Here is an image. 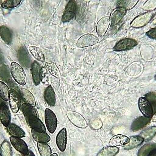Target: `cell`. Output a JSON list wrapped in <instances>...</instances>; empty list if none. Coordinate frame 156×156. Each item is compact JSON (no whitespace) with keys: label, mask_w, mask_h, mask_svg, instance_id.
<instances>
[{"label":"cell","mask_w":156,"mask_h":156,"mask_svg":"<svg viewBox=\"0 0 156 156\" xmlns=\"http://www.w3.org/2000/svg\"><path fill=\"white\" fill-rule=\"evenodd\" d=\"M11 74L16 82L21 85L27 83V76L23 68L18 63L12 62L11 63Z\"/></svg>","instance_id":"cell-1"},{"label":"cell","mask_w":156,"mask_h":156,"mask_svg":"<svg viewBox=\"0 0 156 156\" xmlns=\"http://www.w3.org/2000/svg\"><path fill=\"white\" fill-rule=\"evenodd\" d=\"M45 121L47 126V130L51 134L55 132L57 125L58 120L56 115L52 110L49 109H46L45 110Z\"/></svg>","instance_id":"cell-2"},{"label":"cell","mask_w":156,"mask_h":156,"mask_svg":"<svg viewBox=\"0 0 156 156\" xmlns=\"http://www.w3.org/2000/svg\"><path fill=\"white\" fill-rule=\"evenodd\" d=\"M66 116L70 122L75 126L81 129L87 127V123L85 119L78 112L68 110L66 112Z\"/></svg>","instance_id":"cell-3"},{"label":"cell","mask_w":156,"mask_h":156,"mask_svg":"<svg viewBox=\"0 0 156 156\" xmlns=\"http://www.w3.org/2000/svg\"><path fill=\"white\" fill-rule=\"evenodd\" d=\"M20 94L14 89L10 90L9 96V102L11 110L14 113H16L22 106L21 98Z\"/></svg>","instance_id":"cell-4"},{"label":"cell","mask_w":156,"mask_h":156,"mask_svg":"<svg viewBox=\"0 0 156 156\" xmlns=\"http://www.w3.org/2000/svg\"><path fill=\"white\" fill-rule=\"evenodd\" d=\"M76 11L77 5L76 2L75 1H69L66 6L62 17L63 23L69 22L72 20L76 16Z\"/></svg>","instance_id":"cell-5"},{"label":"cell","mask_w":156,"mask_h":156,"mask_svg":"<svg viewBox=\"0 0 156 156\" xmlns=\"http://www.w3.org/2000/svg\"><path fill=\"white\" fill-rule=\"evenodd\" d=\"M99 41V39L95 35L87 34L82 35L79 38L76 42V46L79 48L90 47L96 44Z\"/></svg>","instance_id":"cell-6"},{"label":"cell","mask_w":156,"mask_h":156,"mask_svg":"<svg viewBox=\"0 0 156 156\" xmlns=\"http://www.w3.org/2000/svg\"><path fill=\"white\" fill-rule=\"evenodd\" d=\"M137 45V42L131 38H125L119 41L113 48V50L116 51H122L130 50Z\"/></svg>","instance_id":"cell-7"},{"label":"cell","mask_w":156,"mask_h":156,"mask_svg":"<svg viewBox=\"0 0 156 156\" xmlns=\"http://www.w3.org/2000/svg\"><path fill=\"white\" fill-rule=\"evenodd\" d=\"M9 140L14 148L17 151L21 153L23 155L26 154L28 153L30 150L28 148V145L22 139L18 137H10Z\"/></svg>","instance_id":"cell-8"},{"label":"cell","mask_w":156,"mask_h":156,"mask_svg":"<svg viewBox=\"0 0 156 156\" xmlns=\"http://www.w3.org/2000/svg\"><path fill=\"white\" fill-rule=\"evenodd\" d=\"M11 112L7 104L3 101L0 105V121L2 125L7 127L11 123Z\"/></svg>","instance_id":"cell-9"},{"label":"cell","mask_w":156,"mask_h":156,"mask_svg":"<svg viewBox=\"0 0 156 156\" xmlns=\"http://www.w3.org/2000/svg\"><path fill=\"white\" fill-rule=\"evenodd\" d=\"M17 56L20 63L23 67L28 68L31 66V59L28 54L27 48L25 47H21L18 51Z\"/></svg>","instance_id":"cell-10"},{"label":"cell","mask_w":156,"mask_h":156,"mask_svg":"<svg viewBox=\"0 0 156 156\" xmlns=\"http://www.w3.org/2000/svg\"><path fill=\"white\" fill-rule=\"evenodd\" d=\"M139 108L145 117L151 118L153 115V108L150 103L145 98H140L139 100Z\"/></svg>","instance_id":"cell-11"},{"label":"cell","mask_w":156,"mask_h":156,"mask_svg":"<svg viewBox=\"0 0 156 156\" xmlns=\"http://www.w3.org/2000/svg\"><path fill=\"white\" fill-rule=\"evenodd\" d=\"M56 144L61 151H65L67 145V131L66 128H63L58 133L56 137Z\"/></svg>","instance_id":"cell-12"},{"label":"cell","mask_w":156,"mask_h":156,"mask_svg":"<svg viewBox=\"0 0 156 156\" xmlns=\"http://www.w3.org/2000/svg\"><path fill=\"white\" fill-rule=\"evenodd\" d=\"M26 120L32 130L38 132H46V127L39 117H32Z\"/></svg>","instance_id":"cell-13"},{"label":"cell","mask_w":156,"mask_h":156,"mask_svg":"<svg viewBox=\"0 0 156 156\" xmlns=\"http://www.w3.org/2000/svg\"><path fill=\"white\" fill-rule=\"evenodd\" d=\"M126 12V10L123 8H117L114 9L109 16L111 27L116 25L125 16Z\"/></svg>","instance_id":"cell-14"},{"label":"cell","mask_w":156,"mask_h":156,"mask_svg":"<svg viewBox=\"0 0 156 156\" xmlns=\"http://www.w3.org/2000/svg\"><path fill=\"white\" fill-rule=\"evenodd\" d=\"M110 21L109 16H105L100 20L96 27V31L99 36H103L109 27Z\"/></svg>","instance_id":"cell-15"},{"label":"cell","mask_w":156,"mask_h":156,"mask_svg":"<svg viewBox=\"0 0 156 156\" xmlns=\"http://www.w3.org/2000/svg\"><path fill=\"white\" fill-rule=\"evenodd\" d=\"M151 17H152L151 13L150 12L144 13L141 16L136 17L131 23V25L134 27H141L144 26L148 21H150Z\"/></svg>","instance_id":"cell-16"},{"label":"cell","mask_w":156,"mask_h":156,"mask_svg":"<svg viewBox=\"0 0 156 156\" xmlns=\"http://www.w3.org/2000/svg\"><path fill=\"white\" fill-rule=\"evenodd\" d=\"M150 120V118L145 116H140L137 117L133 121L131 126V129L133 131H137L140 130L141 129L144 128L146 125H148Z\"/></svg>","instance_id":"cell-17"},{"label":"cell","mask_w":156,"mask_h":156,"mask_svg":"<svg viewBox=\"0 0 156 156\" xmlns=\"http://www.w3.org/2000/svg\"><path fill=\"white\" fill-rule=\"evenodd\" d=\"M7 130L11 137L23 138L25 136V133L23 130L14 123H11L9 124L7 127Z\"/></svg>","instance_id":"cell-18"},{"label":"cell","mask_w":156,"mask_h":156,"mask_svg":"<svg viewBox=\"0 0 156 156\" xmlns=\"http://www.w3.org/2000/svg\"><path fill=\"white\" fill-rule=\"evenodd\" d=\"M0 78L4 81L8 83L10 86H12L13 81L11 78V70H9L8 66L5 63L0 65Z\"/></svg>","instance_id":"cell-19"},{"label":"cell","mask_w":156,"mask_h":156,"mask_svg":"<svg viewBox=\"0 0 156 156\" xmlns=\"http://www.w3.org/2000/svg\"><path fill=\"white\" fill-rule=\"evenodd\" d=\"M20 94L22 99L25 103L28 104L33 107L36 106L37 103L35 99L34 95L29 90L24 88H21L20 90Z\"/></svg>","instance_id":"cell-20"},{"label":"cell","mask_w":156,"mask_h":156,"mask_svg":"<svg viewBox=\"0 0 156 156\" xmlns=\"http://www.w3.org/2000/svg\"><path fill=\"white\" fill-rule=\"evenodd\" d=\"M31 74L32 78L33 80V82L35 85L37 86L39 85L41 82L40 73L41 68L40 66L39 63L37 61H34L31 65Z\"/></svg>","instance_id":"cell-21"},{"label":"cell","mask_w":156,"mask_h":156,"mask_svg":"<svg viewBox=\"0 0 156 156\" xmlns=\"http://www.w3.org/2000/svg\"><path fill=\"white\" fill-rule=\"evenodd\" d=\"M129 141V138L123 134H117L113 136L109 141L110 146L118 147L125 146Z\"/></svg>","instance_id":"cell-22"},{"label":"cell","mask_w":156,"mask_h":156,"mask_svg":"<svg viewBox=\"0 0 156 156\" xmlns=\"http://www.w3.org/2000/svg\"><path fill=\"white\" fill-rule=\"evenodd\" d=\"M44 99L49 106H55L56 103V95L54 89L51 85L47 86L44 92Z\"/></svg>","instance_id":"cell-23"},{"label":"cell","mask_w":156,"mask_h":156,"mask_svg":"<svg viewBox=\"0 0 156 156\" xmlns=\"http://www.w3.org/2000/svg\"><path fill=\"white\" fill-rule=\"evenodd\" d=\"M21 109L26 120L32 117H38V112L34 108V107L28 104L23 103L22 105Z\"/></svg>","instance_id":"cell-24"},{"label":"cell","mask_w":156,"mask_h":156,"mask_svg":"<svg viewBox=\"0 0 156 156\" xmlns=\"http://www.w3.org/2000/svg\"><path fill=\"white\" fill-rule=\"evenodd\" d=\"M143 139L139 136H134L129 138V141L127 144L123 146L124 149L126 150H129L133 148L139 147L143 143Z\"/></svg>","instance_id":"cell-25"},{"label":"cell","mask_w":156,"mask_h":156,"mask_svg":"<svg viewBox=\"0 0 156 156\" xmlns=\"http://www.w3.org/2000/svg\"><path fill=\"white\" fill-rule=\"evenodd\" d=\"M31 134L33 139L37 143H47L51 140L50 136L46 132H38L32 129Z\"/></svg>","instance_id":"cell-26"},{"label":"cell","mask_w":156,"mask_h":156,"mask_svg":"<svg viewBox=\"0 0 156 156\" xmlns=\"http://www.w3.org/2000/svg\"><path fill=\"white\" fill-rule=\"evenodd\" d=\"M0 37L7 45H10L12 40V35L10 30L6 26L0 27Z\"/></svg>","instance_id":"cell-27"},{"label":"cell","mask_w":156,"mask_h":156,"mask_svg":"<svg viewBox=\"0 0 156 156\" xmlns=\"http://www.w3.org/2000/svg\"><path fill=\"white\" fill-rule=\"evenodd\" d=\"M156 134V126H151L144 129L139 135L144 141H147L153 139Z\"/></svg>","instance_id":"cell-28"},{"label":"cell","mask_w":156,"mask_h":156,"mask_svg":"<svg viewBox=\"0 0 156 156\" xmlns=\"http://www.w3.org/2000/svg\"><path fill=\"white\" fill-rule=\"evenodd\" d=\"M119 152V148L113 146H107L101 149L96 156H115Z\"/></svg>","instance_id":"cell-29"},{"label":"cell","mask_w":156,"mask_h":156,"mask_svg":"<svg viewBox=\"0 0 156 156\" xmlns=\"http://www.w3.org/2000/svg\"><path fill=\"white\" fill-rule=\"evenodd\" d=\"M30 51L32 56L40 62L45 61V56L42 51L37 47L31 46L29 48Z\"/></svg>","instance_id":"cell-30"},{"label":"cell","mask_w":156,"mask_h":156,"mask_svg":"<svg viewBox=\"0 0 156 156\" xmlns=\"http://www.w3.org/2000/svg\"><path fill=\"white\" fill-rule=\"evenodd\" d=\"M37 146L41 156H52V149L48 143H38Z\"/></svg>","instance_id":"cell-31"},{"label":"cell","mask_w":156,"mask_h":156,"mask_svg":"<svg viewBox=\"0 0 156 156\" xmlns=\"http://www.w3.org/2000/svg\"><path fill=\"white\" fill-rule=\"evenodd\" d=\"M46 65H47V70L52 75V76L58 79L60 78L61 76L60 70L59 69L58 66L55 63L51 62H47Z\"/></svg>","instance_id":"cell-32"},{"label":"cell","mask_w":156,"mask_h":156,"mask_svg":"<svg viewBox=\"0 0 156 156\" xmlns=\"http://www.w3.org/2000/svg\"><path fill=\"white\" fill-rule=\"evenodd\" d=\"M0 153L2 156H12V148L8 141H3L0 146Z\"/></svg>","instance_id":"cell-33"},{"label":"cell","mask_w":156,"mask_h":156,"mask_svg":"<svg viewBox=\"0 0 156 156\" xmlns=\"http://www.w3.org/2000/svg\"><path fill=\"white\" fill-rule=\"evenodd\" d=\"M156 147V143H147L139 150L137 156H148L150 152Z\"/></svg>","instance_id":"cell-34"},{"label":"cell","mask_w":156,"mask_h":156,"mask_svg":"<svg viewBox=\"0 0 156 156\" xmlns=\"http://www.w3.org/2000/svg\"><path fill=\"white\" fill-rule=\"evenodd\" d=\"M9 93L8 86L4 82L0 81V98L4 101H8Z\"/></svg>","instance_id":"cell-35"},{"label":"cell","mask_w":156,"mask_h":156,"mask_svg":"<svg viewBox=\"0 0 156 156\" xmlns=\"http://www.w3.org/2000/svg\"><path fill=\"white\" fill-rule=\"evenodd\" d=\"M1 5L2 8L11 9L16 8L21 3V0H1Z\"/></svg>","instance_id":"cell-36"},{"label":"cell","mask_w":156,"mask_h":156,"mask_svg":"<svg viewBox=\"0 0 156 156\" xmlns=\"http://www.w3.org/2000/svg\"><path fill=\"white\" fill-rule=\"evenodd\" d=\"M138 1H118V7L125 9V10L130 9L134 7L137 3Z\"/></svg>","instance_id":"cell-37"},{"label":"cell","mask_w":156,"mask_h":156,"mask_svg":"<svg viewBox=\"0 0 156 156\" xmlns=\"http://www.w3.org/2000/svg\"><path fill=\"white\" fill-rule=\"evenodd\" d=\"M49 77V75L47 68L45 67H42L41 69V73H40L41 82H42L43 83H45V84L48 83Z\"/></svg>","instance_id":"cell-38"},{"label":"cell","mask_w":156,"mask_h":156,"mask_svg":"<svg viewBox=\"0 0 156 156\" xmlns=\"http://www.w3.org/2000/svg\"><path fill=\"white\" fill-rule=\"evenodd\" d=\"M145 98L153 106L156 105V94L154 92H150L145 95Z\"/></svg>","instance_id":"cell-39"},{"label":"cell","mask_w":156,"mask_h":156,"mask_svg":"<svg viewBox=\"0 0 156 156\" xmlns=\"http://www.w3.org/2000/svg\"><path fill=\"white\" fill-rule=\"evenodd\" d=\"M146 35L151 39H156V28L150 30L146 32Z\"/></svg>","instance_id":"cell-40"},{"label":"cell","mask_w":156,"mask_h":156,"mask_svg":"<svg viewBox=\"0 0 156 156\" xmlns=\"http://www.w3.org/2000/svg\"><path fill=\"white\" fill-rule=\"evenodd\" d=\"M50 80L51 82L52 85L54 86L55 88L58 89V87L59 86V79L52 76L50 77Z\"/></svg>","instance_id":"cell-41"},{"label":"cell","mask_w":156,"mask_h":156,"mask_svg":"<svg viewBox=\"0 0 156 156\" xmlns=\"http://www.w3.org/2000/svg\"><path fill=\"white\" fill-rule=\"evenodd\" d=\"M148 156H156V147L153 149L149 153Z\"/></svg>","instance_id":"cell-42"},{"label":"cell","mask_w":156,"mask_h":156,"mask_svg":"<svg viewBox=\"0 0 156 156\" xmlns=\"http://www.w3.org/2000/svg\"><path fill=\"white\" fill-rule=\"evenodd\" d=\"M23 156H35V155L34 154V153L31 150H30L29 151H28V153L27 154L23 155Z\"/></svg>","instance_id":"cell-43"},{"label":"cell","mask_w":156,"mask_h":156,"mask_svg":"<svg viewBox=\"0 0 156 156\" xmlns=\"http://www.w3.org/2000/svg\"><path fill=\"white\" fill-rule=\"evenodd\" d=\"M151 121L154 122H156V112H154V113H153V115L151 117Z\"/></svg>","instance_id":"cell-44"},{"label":"cell","mask_w":156,"mask_h":156,"mask_svg":"<svg viewBox=\"0 0 156 156\" xmlns=\"http://www.w3.org/2000/svg\"><path fill=\"white\" fill-rule=\"evenodd\" d=\"M4 61V55L2 54V52L0 49V62H2Z\"/></svg>","instance_id":"cell-45"},{"label":"cell","mask_w":156,"mask_h":156,"mask_svg":"<svg viewBox=\"0 0 156 156\" xmlns=\"http://www.w3.org/2000/svg\"><path fill=\"white\" fill-rule=\"evenodd\" d=\"M59 156L57 154H56V153H54V154H52V156Z\"/></svg>","instance_id":"cell-46"},{"label":"cell","mask_w":156,"mask_h":156,"mask_svg":"<svg viewBox=\"0 0 156 156\" xmlns=\"http://www.w3.org/2000/svg\"><path fill=\"white\" fill-rule=\"evenodd\" d=\"M0 156H2V155H1V153H0Z\"/></svg>","instance_id":"cell-47"},{"label":"cell","mask_w":156,"mask_h":156,"mask_svg":"<svg viewBox=\"0 0 156 156\" xmlns=\"http://www.w3.org/2000/svg\"></svg>","instance_id":"cell-48"}]
</instances>
